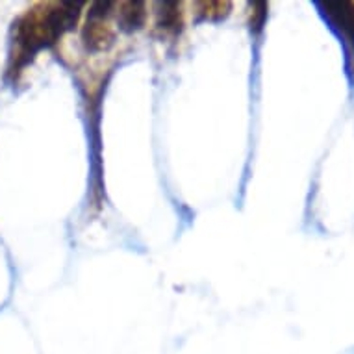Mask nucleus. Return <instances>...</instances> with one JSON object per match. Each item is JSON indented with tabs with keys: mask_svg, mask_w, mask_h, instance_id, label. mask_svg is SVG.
<instances>
[{
	"mask_svg": "<svg viewBox=\"0 0 354 354\" xmlns=\"http://www.w3.org/2000/svg\"><path fill=\"white\" fill-rule=\"evenodd\" d=\"M325 8L334 23L354 39V2H328Z\"/></svg>",
	"mask_w": 354,
	"mask_h": 354,
	"instance_id": "f03ea898",
	"label": "nucleus"
},
{
	"mask_svg": "<svg viewBox=\"0 0 354 354\" xmlns=\"http://www.w3.org/2000/svg\"><path fill=\"white\" fill-rule=\"evenodd\" d=\"M78 17V4H39L30 10L13 28L12 59L26 64L41 48L53 45Z\"/></svg>",
	"mask_w": 354,
	"mask_h": 354,
	"instance_id": "f257e3e1",
	"label": "nucleus"
},
{
	"mask_svg": "<svg viewBox=\"0 0 354 354\" xmlns=\"http://www.w3.org/2000/svg\"><path fill=\"white\" fill-rule=\"evenodd\" d=\"M121 12V23L124 24V28H138L143 23V6L141 4H122Z\"/></svg>",
	"mask_w": 354,
	"mask_h": 354,
	"instance_id": "7ed1b4c3",
	"label": "nucleus"
}]
</instances>
